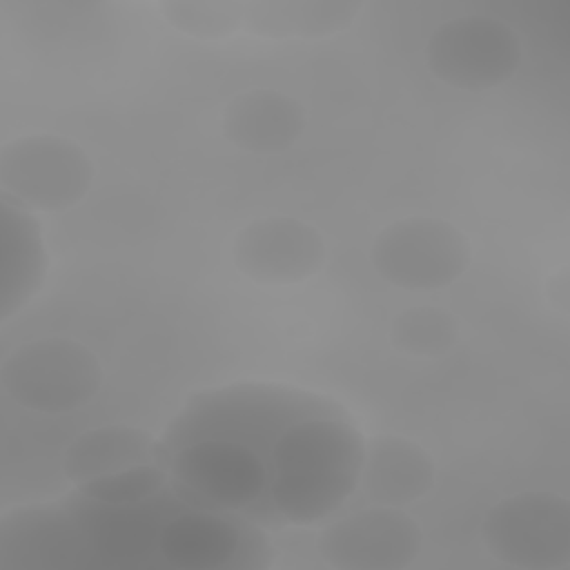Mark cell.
I'll list each match as a JSON object with an SVG mask.
<instances>
[{
    "instance_id": "15",
    "label": "cell",
    "mask_w": 570,
    "mask_h": 570,
    "mask_svg": "<svg viewBox=\"0 0 570 570\" xmlns=\"http://www.w3.org/2000/svg\"><path fill=\"white\" fill-rule=\"evenodd\" d=\"M461 336L459 318L434 305L407 307L394 316L390 341L396 350L419 358H436L450 352Z\"/></svg>"
},
{
    "instance_id": "4",
    "label": "cell",
    "mask_w": 570,
    "mask_h": 570,
    "mask_svg": "<svg viewBox=\"0 0 570 570\" xmlns=\"http://www.w3.org/2000/svg\"><path fill=\"white\" fill-rule=\"evenodd\" d=\"M94 165L85 149L58 134H29L0 149L4 200L27 212H65L91 187Z\"/></svg>"
},
{
    "instance_id": "14",
    "label": "cell",
    "mask_w": 570,
    "mask_h": 570,
    "mask_svg": "<svg viewBox=\"0 0 570 570\" xmlns=\"http://www.w3.org/2000/svg\"><path fill=\"white\" fill-rule=\"evenodd\" d=\"M361 2L334 0H276L247 4L245 20L265 36H325L345 29L358 13Z\"/></svg>"
},
{
    "instance_id": "1",
    "label": "cell",
    "mask_w": 570,
    "mask_h": 570,
    "mask_svg": "<svg viewBox=\"0 0 570 570\" xmlns=\"http://www.w3.org/2000/svg\"><path fill=\"white\" fill-rule=\"evenodd\" d=\"M363 456L365 439L341 412L289 423L269 448V517L314 525L334 514L356 490Z\"/></svg>"
},
{
    "instance_id": "6",
    "label": "cell",
    "mask_w": 570,
    "mask_h": 570,
    "mask_svg": "<svg viewBox=\"0 0 570 570\" xmlns=\"http://www.w3.org/2000/svg\"><path fill=\"white\" fill-rule=\"evenodd\" d=\"M488 552L523 570L570 563V503L557 492H521L494 503L481 523Z\"/></svg>"
},
{
    "instance_id": "12",
    "label": "cell",
    "mask_w": 570,
    "mask_h": 570,
    "mask_svg": "<svg viewBox=\"0 0 570 570\" xmlns=\"http://www.w3.org/2000/svg\"><path fill=\"white\" fill-rule=\"evenodd\" d=\"M436 479L434 459L416 441L379 434L365 441L361 488L376 505H407L425 497Z\"/></svg>"
},
{
    "instance_id": "10",
    "label": "cell",
    "mask_w": 570,
    "mask_h": 570,
    "mask_svg": "<svg viewBox=\"0 0 570 570\" xmlns=\"http://www.w3.org/2000/svg\"><path fill=\"white\" fill-rule=\"evenodd\" d=\"M265 548L261 532L232 512L187 510L171 514L158 532L160 557L178 570L252 568L256 561L247 552L258 554Z\"/></svg>"
},
{
    "instance_id": "3",
    "label": "cell",
    "mask_w": 570,
    "mask_h": 570,
    "mask_svg": "<svg viewBox=\"0 0 570 570\" xmlns=\"http://www.w3.org/2000/svg\"><path fill=\"white\" fill-rule=\"evenodd\" d=\"M105 379L96 354L71 338H38L16 347L0 365L4 392L22 407L62 414L96 396Z\"/></svg>"
},
{
    "instance_id": "7",
    "label": "cell",
    "mask_w": 570,
    "mask_h": 570,
    "mask_svg": "<svg viewBox=\"0 0 570 570\" xmlns=\"http://www.w3.org/2000/svg\"><path fill=\"white\" fill-rule=\"evenodd\" d=\"M425 60L430 71L450 87L492 89L514 76L521 62V40L503 20L461 16L432 31Z\"/></svg>"
},
{
    "instance_id": "16",
    "label": "cell",
    "mask_w": 570,
    "mask_h": 570,
    "mask_svg": "<svg viewBox=\"0 0 570 570\" xmlns=\"http://www.w3.org/2000/svg\"><path fill=\"white\" fill-rule=\"evenodd\" d=\"M169 483V472L163 463H140L111 474H102L78 483V492L87 499L109 505H134L156 499Z\"/></svg>"
},
{
    "instance_id": "2",
    "label": "cell",
    "mask_w": 570,
    "mask_h": 570,
    "mask_svg": "<svg viewBox=\"0 0 570 570\" xmlns=\"http://www.w3.org/2000/svg\"><path fill=\"white\" fill-rule=\"evenodd\" d=\"M165 468L178 499L214 512L256 514L267 503L269 461L254 445L227 436H200L174 448Z\"/></svg>"
},
{
    "instance_id": "9",
    "label": "cell",
    "mask_w": 570,
    "mask_h": 570,
    "mask_svg": "<svg viewBox=\"0 0 570 570\" xmlns=\"http://www.w3.org/2000/svg\"><path fill=\"white\" fill-rule=\"evenodd\" d=\"M236 269L263 285L301 283L325 263L321 232L292 216H265L247 223L234 238Z\"/></svg>"
},
{
    "instance_id": "8",
    "label": "cell",
    "mask_w": 570,
    "mask_h": 570,
    "mask_svg": "<svg viewBox=\"0 0 570 570\" xmlns=\"http://www.w3.org/2000/svg\"><path fill=\"white\" fill-rule=\"evenodd\" d=\"M421 546V525L394 505L347 514L318 537L321 559L338 570H403L419 557Z\"/></svg>"
},
{
    "instance_id": "5",
    "label": "cell",
    "mask_w": 570,
    "mask_h": 570,
    "mask_svg": "<svg viewBox=\"0 0 570 570\" xmlns=\"http://www.w3.org/2000/svg\"><path fill=\"white\" fill-rule=\"evenodd\" d=\"M370 258L383 281L410 292H432L468 269L472 249L468 236L450 220L410 216L379 232Z\"/></svg>"
},
{
    "instance_id": "11",
    "label": "cell",
    "mask_w": 570,
    "mask_h": 570,
    "mask_svg": "<svg viewBox=\"0 0 570 570\" xmlns=\"http://www.w3.org/2000/svg\"><path fill=\"white\" fill-rule=\"evenodd\" d=\"M303 105L274 89H252L234 96L223 109L225 138L249 154L289 149L305 129Z\"/></svg>"
},
{
    "instance_id": "13",
    "label": "cell",
    "mask_w": 570,
    "mask_h": 570,
    "mask_svg": "<svg viewBox=\"0 0 570 570\" xmlns=\"http://www.w3.org/2000/svg\"><path fill=\"white\" fill-rule=\"evenodd\" d=\"M140 463H163L165 450L149 432L129 425H105L76 436L62 456V472L82 483Z\"/></svg>"
},
{
    "instance_id": "17",
    "label": "cell",
    "mask_w": 570,
    "mask_h": 570,
    "mask_svg": "<svg viewBox=\"0 0 570 570\" xmlns=\"http://www.w3.org/2000/svg\"><path fill=\"white\" fill-rule=\"evenodd\" d=\"M167 20L198 38H218L234 31L247 16V4L240 2H165Z\"/></svg>"
}]
</instances>
